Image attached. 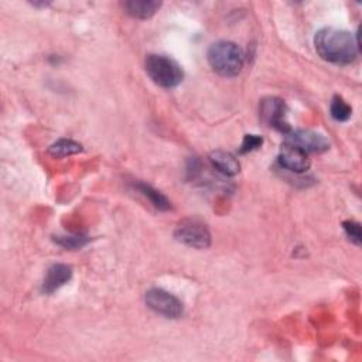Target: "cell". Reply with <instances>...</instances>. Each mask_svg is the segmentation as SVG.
Returning <instances> with one entry per match:
<instances>
[{
	"label": "cell",
	"mask_w": 362,
	"mask_h": 362,
	"mask_svg": "<svg viewBox=\"0 0 362 362\" xmlns=\"http://www.w3.org/2000/svg\"><path fill=\"white\" fill-rule=\"evenodd\" d=\"M209 160L212 165L223 175L226 177H233L240 171V164L238 158L225 150H215L211 153Z\"/></svg>",
	"instance_id": "30bf717a"
},
{
	"label": "cell",
	"mask_w": 362,
	"mask_h": 362,
	"mask_svg": "<svg viewBox=\"0 0 362 362\" xmlns=\"http://www.w3.org/2000/svg\"><path fill=\"white\" fill-rule=\"evenodd\" d=\"M286 143L296 146L304 153H324L329 148V141L320 133L311 130H291L286 134Z\"/></svg>",
	"instance_id": "52a82bcc"
},
{
	"label": "cell",
	"mask_w": 362,
	"mask_h": 362,
	"mask_svg": "<svg viewBox=\"0 0 362 362\" xmlns=\"http://www.w3.org/2000/svg\"><path fill=\"white\" fill-rule=\"evenodd\" d=\"M174 236L178 242L194 249H206L211 245V233L206 225L195 218L180 221L175 226Z\"/></svg>",
	"instance_id": "277c9868"
},
{
	"label": "cell",
	"mask_w": 362,
	"mask_h": 362,
	"mask_svg": "<svg viewBox=\"0 0 362 362\" xmlns=\"http://www.w3.org/2000/svg\"><path fill=\"white\" fill-rule=\"evenodd\" d=\"M314 47L324 61L337 65H348L358 57L359 40L349 31L325 27L315 33Z\"/></svg>",
	"instance_id": "6da1fadb"
},
{
	"label": "cell",
	"mask_w": 362,
	"mask_h": 362,
	"mask_svg": "<svg viewBox=\"0 0 362 362\" xmlns=\"http://www.w3.org/2000/svg\"><path fill=\"white\" fill-rule=\"evenodd\" d=\"M329 112L334 120L337 122H346L352 115V107L338 95H335L329 105Z\"/></svg>",
	"instance_id": "5bb4252c"
},
{
	"label": "cell",
	"mask_w": 362,
	"mask_h": 362,
	"mask_svg": "<svg viewBox=\"0 0 362 362\" xmlns=\"http://www.w3.org/2000/svg\"><path fill=\"white\" fill-rule=\"evenodd\" d=\"M342 228H344L346 236L349 238V240L359 246L361 242H362V238H361V236H362V235H361V225H359L358 222H355V221H345V222L342 223Z\"/></svg>",
	"instance_id": "e0dca14e"
},
{
	"label": "cell",
	"mask_w": 362,
	"mask_h": 362,
	"mask_svg": "<svg viewBox=\"0 0 362 362\" xmlns=\"http://www.w3.org/2000/svg\"><path fill=\"white\" fill-rule=\"evenodd\" d=\"M208 64L214 72L223 78L238 76L245 64V54L242 48L232 41L214 42L206 54Z\"/></svg>",
	"instance_id": "7a4b0ae2"
},
{
	"label": "cell",
	"mask_w": 362,
	"mask_h": 362,
	"mask_svg": "<svg viewBox=\"0 0 362 362\" xmlns=\"http://www.w3.org/2000/svg\"><path fill=\"white\" fill-rule=\"evenodd\" d=\"M122 6L129 16L140 20H147L156 14L161 3L156 0H129L122 3Z\"/></svg>",
	"instance_id": "8fae6325"
},
{
	"label": "cell",
	"mask_w": 362,
	"mask_h": 362,
	"mask_svg": "<svg viewBox=\"0 0 362 362\" xmlns=\"http://www.w3.org/2000/svg\"><path fill=\"white\" fill-rule=\"evenodd\" d=\"M79 151H82V146L71 139H59L55 143H52L48 148V153L57 158L74 156V154H78Z\"/></svg>",
	"instance_id": "4fadbf2b"
},
{
	"label": "cell",
	"mask_w": 362,
	"mask_h": 362,
	"mask_svg": "<svg viewBox=\"0 0 362 362\" xmlns=\"http://www.w3.org/2000/svg\"><path fill=\"white\" fill-rule=\"evenodd\" d=\"M72 277V267L64 263H55L48 267L45 277L42 280V293L52 294L64 284H66Z\"/></svg>",
	"instance_id": "9c48e42d"
},
{
	"label": "cell",
	"mask_w": 362,
	"mask_h": 362,
	"mask_svg": "<svg viewBox=\"0 0 362 362\" xmlns=\"http://www.w3.org/2000/svg\"><path fill=\"white\" fill-rule=\"evenodd\" d=\"M279 163L283 168L290 170L293 173H304L310 168V158L308 154L303 150L297 148L296 146L290 143H283L280 154H279Z\"/></svg>",
	"instance_id": "ba28073f"
},
{
	"label": "cell",
	"mask_w": 362,
	"mask_h": 362,
	"mask_svg": "<svg viewBox=\"0 0 362 362\" xmlns=\"http://www.w3.org/2000/svg\"><path fill=\"white\" fill-rule=\"evenodd\" d=\"M262 144H263V139L260 136H257V134H245L243 141L239 147V153L240 154L250 153L253 150H257Z\"/></svg>",
	"instance_id": "2e32d148"
},
{
	"label": "cell",
	"mask_w": 362,
	"mask_h": 362,
	"mask_svg": "<svg viewBox=\"0 0 362 362\" xmlns=\"http://www.w3.org/2000/svg\"><path fill=\"white\" fill-rule=\"evenodd\" d=\"M55 242L65 249H79L89 242V238L85 235H66V236H57Z\"/></svg>",
	"instance_id": "9a60e30c"
},
{
	"label": "cell",
	"mask_w": 362,
	"mask_h": 362,
	"mask_svg": "<svg viewBox=\"0 0 362 362\" xmlns=\"http://www.w3.org/2000/svg\"><path fill=\"white\" fill-rule=\"evenodd\" d=\"M144 69L150 79L165 89L178 86L182 82V68L173 58L160 54H150L146 57Z\"/></svg>",
	"instance_id": "3957f363"
},
{
	"label": "cell",
	"mask_w": 362,
	"mask_h": 362,
	"mask_svg": "<svg viewBox=\"0 0 362 362\" xmlns=\"http://www.w3.org/2000/svg\"><path fill=\"white\" fill-rule=\"evenodd\" d=\"M144 300L148 308L165 318H178L182 315V303L164 288L153 287L147 290Z\"/></svg>",
	"instance_id": "5b68a950"
},
{
	"label": "cell",
	"mask_w": 362,
	"mask_h": 362,
	"mask_svg": "<svg viewBox=\"0 0 362 362\" xmlns=\"http://www.w3.org/2000/svg\"><path fill=\"white\" fill-rule=\"evenodd\" d=\"M286 115H287V106L283 99L276 98V96H267L260 100L262 120L267 126H270L284 134L291 132V127H290L288 122L286 120Z\"/></svg>",
	"instance_id": "8992f818"
},
{
	"label": "cell",
	"mask_w": 362,
	"mask_h": 362,
	"mask_svg": "<svg viewBox=\"0 0 362 362\" xmlns=\"http://www.w3.org/2000/svg\"><path fill=\"white\" fill-rule=\"evenodd\" d=\"M134 188L143 194L150 202L151 205H154L157 209L160 211H168L171 208L170 201L167 199V197H164L160 191H157L156 188H153L151 185L146 184V182H137L134 184Z\"/></svg>",
	"instance_id": "7c38bea8"
}]
</instances>
